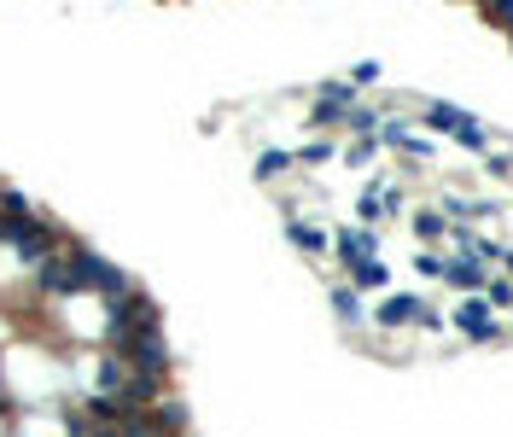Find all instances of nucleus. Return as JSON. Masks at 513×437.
I'll use <instances>...</instances> for the list:
<instances>
[{"label":"nucleus","instance_id":"nucleus-9","mask_svg":"<svg viewBox=\"0 0 513 437\" xmlns=\"http://www.w3.org/2000/svg\"><path fill=\"white\" fill-rule=\"evenodd\" d=\"M286 239H292V245H298L304 257H321L333 234H327V228H315V222H304V216H292V222H286Z\"/></svg>","mask_w":513,"mask_h":437},{"label":"nucleus","instance_id":"nucleus-16","mask_svg":"<svg viewBox=\"0 0 513 437\" xmlns=\"http://www.w3.org/2000/svg\"><path fill=\"white\" fill-rule=\"evenodd\" d=\"M374 146H379V140H350V146H344V164H356V169L374 164Z\"/></svg>","mask_w":513,"mask_h":437},{"label":"nucleus","instance_id":"nucleus-5","mask_svg":"<svg viewBox=\"0 0 513 437\" xmlns=\"http://www.w3.org/2000/svg\"><path fill=\"white\" fill-rule=\"evenodd\" d=\"M356 88L350 82H321V94H315V123H344L350 111H356Z\"/></svg>","mask_w":513,"mask_h":437},{"label":"nucleus","instance_id":"nucleus-12","mask_svg":"<svg viewBox=\"0 0 513 437\" xmlns=\"http://www.w3.org/2000/svg\"><path fill=\"white\" fill-rule=\"evenodd\" d=\"M333 309H339V321L362 327V298H356V286H333Z\"/></svg>","mask_w":513,"mask_h":437},{"label":"nucleus","instance_id":"nucleus-18","mask_svg":"<svg viewBox=\"0 0 513 437\" xmlns=\"http://www.w3.org/2000/svg\"><path fill=\"white\" fill-rule=\"evenodd\" d=\"M444 216H455V222H473V216H484L479 204H467V199H455V193H449L444 199Z\"/></svg>","mask_w":513,"mask_h":437},{"label":"nucleus","instance_id":"nucleus-6","mask_svg":"<svg viewBox=\"0 0 513 437\" xmlns=\"http://www.w3.org/2000/svg\"><path fill=\"white\" fill-rule=\"evenodd\" d=\"M333 251H339L344 269H362V263H374L379 239H374V228H339L333 234Z\"/></svg>","mask_w":513,"mask_h":437},{"label":"nucleus","instance_id":"nucleus-15","mask_svg":"<svg viewBox=\"0 0 513 437\" xmlns=\"http://www.w3.org/2000/svg\"><path fill=\"white\" fill-rule=\"evenodd\" d=\"M292 164H298L292 152H263V158H257V175H263V181H274V175H286Z\"/></svg>","mask_w":513,"mask_h":437},{"label":"nucleus","instance_id":"nucleus-3","mask_svg":"<svg viewBox=\"0 0 513 437\" xmlns=\"http://www.w3.org/2000/svg\"><path fill=\"white\" fill-rule=\"evenodd\" d=\"M35 286H41V298H76V292H82L76 257H70V251H53L47 263H35Z\"/></svg>","mask_w":513,"mask_h":437},{"label":"nucleus","instance_id":"nucleus-1","mask_svg":"<svg viewBox=\"0 0 513 437\" xmlns=\"http://www.w3.org/2000/svg\"><path fill=\"white\" fill-rule=\"evenodd\" d=\"M70 257H76V280H82V292H100V298H129L135 286H129V274L123 269H111L105 257H94L88 245H70Z\"/></svg>","mask_w":513,"mask_h":437},{"label":"nucleus","instance_id":"nucleus-19","mask_svg":"<svg viewBox=\"0 0 513 437\" xmlns=\"http://www.w3.org/2000/svg\"><path fill=\"white\" fill-rule=\"evenodd\" d=\"M327 158H333V140H309L298 152V164H327Z\"/></svg>","mask_w":513,"mask_h":437},{"label":"nucleus","instance_id":"nucleus-2","mask_svg":"<svg viewBox=\"0 0 513 437\" xmlns=\"http://www.w3.org/2000/svg\"><path fill=\"white\" fill-rule=\"evenodd\" d=\"M0 234L18 245V257H30V263H47L53 251H59V234L47 228V222H35V216H24V222H0Z\"/></svg>","mask_w":513,"mask_h":437},{"label":"nucleus","instance_id":"nucleus-10","mask_svg":"<svg viewBox=\"0 0 513 437\" xmlns=\"http://www.w3.org/2000/svg\"><path fill=\"white\" fill-rule=\"evenodd\" d=\"M444 280L449 286H461V292H484V286H490V269L473 263V257H455V263L444 269Z\"/></svg>","mask_w":513,"mask_h":437},{"label":"nucleus","instance_id":"nucleus-11","mask_svg":"<svg viewBox=\"0 0 513 437\" xmlns=\"http://www.w3.org/2000/svg\"><path fill=\"white\" fill-rule=\"evenodd\" d=\"M350 286H362V292H385V286H391V269H385V263H362V269H350Z\"/></svg>","mask_w":513,"mask_h":437},{"label":"nucleus","instance_id":"nucleus-13","mask_svg":"<svg viewBox=\"0 0 513 437\" xmlns=\"http://www.w3.org/2000/svg\"><path fill=\"white\" fill-rule=\"evenodd\" d=\"M414 234L420 239H449V222L438 210H414Z\"/></svg>","mask_w":513,"mask_h":437},{"label":"nucleus","instance_id":"nucleus-14","mask_svg":"<svg viewBox=\"0 0 513 437\" xmlns=\"http://www.w3.org/2000/svg\"><path fill=\"white\" fill-rule=\"evenodd\" d=\"M484 303H490V309H513V280H508V274H490V286H484Z\"/></svg>","mask_w":513,"mask_h":437},{"label":"nucleus","instance_id":"nucleus-17","mask_svg":"<svg viewBox=\"0 0 513 437\" xmlns=\"http://www.w3.org/2000/svg\"><path fill=\"white\" fill-rule=\"evenodd\" d=\"M414 269H420V274H432V280H444L449 257H438V251H420V257H414Z\"/></svg>","mask_w":513,"mask_h":437},{"label":"nucleus","instance_id":"nucleus-7","mask_svg":"<svg viewBox=\"0 0 513 437\" xmlns=\"http://www.w3.org/2000/svg\"><path fill=\"white\" fill-rule=\"evenodd\" d=\"M455 333H461V338H479V344H490V338L502 333V327H496V315H490V303H484V298H467L461 309H455Z\"/></svg>","mask_w":513,"mask_h":437},{"label":"nucleus","instance_id":"nucleus-8","mask_svg":"<svg viewBox=\"0 0 513 437\" xmlns=\"http://www.w3.org/2000/svg\"><path fill=\"white\" fill-rule=\"evenodd\" d=\"M374 315H379V327H409V321L420 327V315H426V303H414L409 292H397V298H385V303H379Z\"/></svg>","mask_w":513,"mask_h":437},{"label":"nucleus","instance_id":"nucleus-20","mask_svg":"<svg viewBox=\"0 0 513 437\" xmlns=\"http://www.w3.org/2000/svg\"><path fill=\"white\" fill-rule=\"evenodd\" d=\"M70 437H94V432H82V426H76V432H70Z\"/></svg>","mask_w":513,"mask_h":437},{"label":"nucleus","instance_id":"nucleus-4","mask_svg":"<svg viewBox=\"0 0 513 437\" xmlns=\"http://www.w3.org/2000/svg\"><path fill=\"white\" fill-rule=\"evenodd\" d=\"M426 123H432V129H444V135H455V140H467L473 152H484V146H490L484 123H473L467 111H455V105H444V100H432V105H426Z\"/></svg>","mask_w":513,"mask_h":437}]
</instances>
